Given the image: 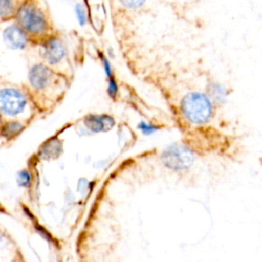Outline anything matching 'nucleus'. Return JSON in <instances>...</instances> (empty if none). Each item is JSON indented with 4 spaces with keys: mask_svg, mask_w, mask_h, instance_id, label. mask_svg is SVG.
Instances as JSON below:
<instances>
[{
    "mask_svg": "<svg viewBox=\"0 0 262 262\" xmlns=\"http://www.w3.org/2000/svg\"><path fill=\"white\" fill-rule=\"evenodd\" d=\"M13 19L31 39H43L48 36L49 17L42 5L36 0H23L19 2Z\"/></svg>",
    "mask_w": 262,
    "mask_h": 262,
    "instance_id": "nucleus-1",
    "label": "nucleus"
},
{
    "mask_svg": "<svg viewBox=\"0 0 262 262\" xmlns=\"http://www.w3.org/2000/svg\"><path fill=\"white\" fill-rule=\"evenodd\" d=\"M179 107L184 119L194 125L205 124L213 116V105L209 97L201 92H189L184 95Z\"/></svg>",
    "mask_w": 262,
    "mask_h": 262,
    "instance_id": "nucleus-2",
    "label": "nucleus"
},
{
    "mask_svg": "<svg viewBox=\"0 0 262 262\" xmlns=\"http://www.w3.org/2000/svg\"><path fill=\"white\" fill-rule=\"evenodd\" d=\"M27 105L25 94L14 88H4L0 90V113L6 116H16L20 114Z\"/></svg>",
    "mask_w": 262,
    "mask_h": 262,
    "instance_id": "nucleus-3",
    "label": "nucleus"
},
{
    "mask_svg": "<svg viewBox=\"0 0 262 262\" xmlns=\"http://www.w3.org/2000/svg\"><path fill=\"white\" fill-rule=\"evenodd\" d=\"M42 54L49 64L60 62L66 56V47L63 42L56 36H46L43 38Z\"/></svg>",
    "mask_w": 262,
    "mask_h": 262,
    "instance_id": "nucleus-4",
    "label": "nucleus"
},
{
    "mask_svg": "<svg viewBox=\"0 0 262 262\" xmlns=\"http://www.w3.org/2000/svg\"><path fill=\"white\" fill-rule=\"evenodd\" d=\"M2 37L6 46L13 50L25 49L31 39L15 21L4 28Z\"/></svg>",
    "mask_w": 262,
    "mask_h": 262,
    "instance_id": "nucleus-5",
    "label": "nucleus"
},
{
    "mask_svg": "<svg viewBox=\"0 0 262 262\" xmlns=\"http://www.w3.org/2000/svg\"><path fill=\"white\" fill-rule=\"evenodd\" d=\"M50 80L51 72L46 66L37 63L31 68L29 72V82L35 89L45 88L49 84Z\"/></svg>",
    "mask_w": 262,
    "mask_h": 262,
    "instance_id": "nucleus-6",
    "label": "nucleus"
},
{
    "mask_svg": "<svg viewBox=\"0 0 262 262\" xmlns=\"http://www.w3.org/2000/svg\"><path fill=\"white\" fill-rule=\"evenodd\" d=\"M111 118L106 116H96V115H91L88 116L85 119V125L93 132H99L102 130L107 129L111 124H110Z\"/></svg>",
    "mask_w": 262,
    "mask_h": 262,
    "instance_id": "nucleus-7",
    "label": "nucleus"
},
{
    "mask_svg": "<svg viewBox=\"0 0 262 262\" xmlns=\"http://www.w3.org/2000/svg\"><path fill=\"white\" fill-rule=\"evenodd\" d=\"M18 4L17 0H0V19H12Z\"/></svg>",
    "mask_w": 262,
    "mask_h": 262,
    "instance_id": "nucleus-8",
    "label": "nucleus"
},
{
    "mask_svg": "<svg viewBox=\"0 0 262 262\" xmlns=\"http://www.w3.org/2000/svg\"><path fill=\"white\" fill-rule=\"evenodd\" d=\"M24 129V125L16 121L6 122L0 129L1 135L7 139L13 138L14 136L18 135Z\"/></svg>",
    "mask_w": 262,
    "mask_h": 262,
    "instance_id": "nucleus-9",
    "label": "nucleus"
},
{
    "mask_svg": "<svg viewBox=\"0 0 262 262\" xmlns=\"http://www.w3.org/2000/svg\"><path fill=\"white\" fill-rule=\"evenodd\" d=\"M119 5V8H123L126 11L134 12L140 9L146 2V0H115Z\"/></svg>",
    "mask_w": 262,
    "mask_h": 262,
    "instance_id": "nucleus-10",
    "label": "nucleus"
},
{
    "mask_svg": "<svg viewBox=\"0 0 262 262\" xmlns=\"http://www.w3.org/2000/svg\"><path fill=\"white\" fill-rule=\"evenodd\" d=\"M74 12H75L78 24L81 27H84L88 21V13H87L85 4H83L81 2H77L74 6Z\"/></svg>",
    "mask_w": 262,
    "mask_h": 262,
    "instance_id": "nucleus-11",
    "label": "nucleus"
},
{
    "mask_svg": "<svg viewBox=\"0 0 262 262\" xmlns=\"http://www.w3.org/2000/svg\"><path fill=\"white\" fill-rule=\"evenodd\" d=\"M17 184L21 187H28L31 184V174L27 170H21L16 175Z\"/></svg>",
    "mask_w": 262,
    "mask_h": 262,
    "instance_id": "nucleus-12",
    "label": "nucleus"
}]
</instances>
